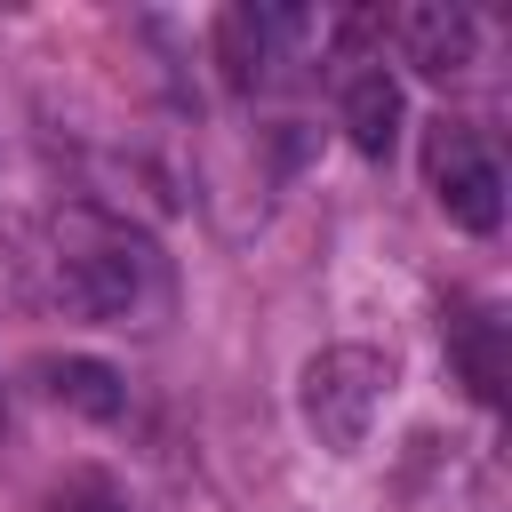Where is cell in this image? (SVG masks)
I'll use <instances>...</instances> for the list:
<instances>
[{
  "label": "cell",
  "mask_w": 512,
  "mask_h": 512,
  "mask_svg": "<svg viewBox=\"0 0 512 512\" xmlns=\"http://www.w3.org/2000/svg\"><path fill=\"white\" fill-rule=\"evenodd\" d=\"M440 344H448V360H456L464 392H472L480 408H496V400H504V320H496L488 304L456 296V304H448V320H440Z\"/></svg>",
  "instance_id": "cell-5"
},
{
  "label": "cell",
  "mask_w": 512,
  "mask_h": 512,
  "mask_svg": "<svg viewBox=\"0 0 512 512\" xmlns=\"http://www.w3.org/2000/svg\"><path fill=\"white\" fill-rule=\"evenodd\" d=\"M392 40H400V56L424 72V80H456L464 64H472V16L456 8V0H408L400 16H392Z\"/></svg>",
  "instance_id": "cell-4"
},
{
  "label": "cell",
  "mask_w": 512,
  "mask_h": 512,
  "mask_svg": "<svg viewBox=\"0 0 512 512\" xmlns=\"http://www.w3.org/2000/svg\"><path fill=\"white\" fill-rule=\"evenodd\" d=\"M264 32H272V16H256V8H224L216 16V64H224V88L232 96H248L264 80V48H272Z\"/></svg>",
  "instance_id": "cell-8"
},
{
  "label": "cell",
  "mask_w": 512,
  "mask_h": 512,
  "mask_svg": "<svg viewBox=\"0 0 512 512\" xmlns=\"http://www.w3.org/2000/svg\"><path fill=\"white\" fill-rule=\"evenodd\" d=\"M344 136H352V152H368V160L392 152V136H400V80H392L384 64H368V72L344 80Z\"/></svg>",
  "instance_id": "cell-7"
},
{
  "label": "cell",
  "mask_w": 512,
  "mask_h": 512,
  "mask_svg": "<svg viewBox=\"0 0 512 512\" xmlns=\"http://www.w3.org/2000/svg\"><path fill=\"white\" fill-rule=\"evenodd\" d=\"M424 184H432L448 224H464V232H496L504 224V176H496L488 144L464 120H432L424 128Z\"/></svg>",
  "instance_id": "cell-3"
},
{
  "label": "cell",
  "mask_w": 512,
  "mask_h": 512,
  "mask_svg": "<svg viewBox=\"0 0 512 512\" xmlns=\"http://www.w3.org/2000/svg\"><path fill=\"white\" fill-rule=\"evenodd\" d=\"M32 376H40V392H48L56 408H72V416H88V424H120V408H128V384H120V368H112V360H88V352L40 360Z\"/></svg>",
  "instance_id": "cell-6"
},
{
  "label": "cell",
  "mask_w": 512,
  "mask_h": 512,
  "mask_svg": "<svg viewBox=\"0 0 512 512\" xmlns=\"http://www.w3.org/2000/svg\"><path fill=\"white\" fill-rule=\"evenodd\" d=\"M48 512H128V496L104 480V472H64L48 488Z\"/></svg>",
  "instance_id": "cell-9"
},
{
  "label": "cell",
  "mask_w": 512,
  "mask_h": 512,
  "mask_svg": "<svg viewBox=\"0 0 512 512\" xmlns=\"http://www.w3.org/2000/svg\"><path fill=\"white\" fill-rule=\"evenodd\" d=\"M0 432H8V400H0Z\"/></svg>",
  "instance_id": "cell-10"
},
{
  "label": "cell",
  "mask_w": 512,
  "mask_h": 512,
  "mask_svg": "<svg viewBox=\"0 0 512 512\" xmlns=\"http://www.w3.org/2000/svg\"><path fill=\"white\" fill-rule=\"evenodd\" d=\"M136 288H144V248L96 216H72V232L56 240V296L88 320H112L136 304Z\"/></svg>",
  "instance_id": "cell-2"
},
{
  "label": "cell",
  "mask_w": 512,
  "mask_h": 512,
  "mask_svg": "<svg viewBox=\"0 0 512 512\" xmlns=\"http://www.w3.org/2000/svg\"><path fill=\"white\" fill-rule=\"evenodd\" d=\"M384 392H392L384 352H368V344H328V352H312V360H304L296 408H304V424H312V440H320V448L352 456V448L368 440V424L384 416Z\"/></svg>",
  "instance_id": "cell-1"
}]
</instances>
